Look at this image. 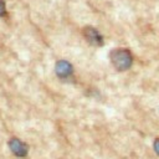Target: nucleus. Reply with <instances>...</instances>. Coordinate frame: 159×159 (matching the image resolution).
<instances>
[{
    "label": "nucleus",
    "instance_id": "nucleus-2",
    "mask_svg": "<svg viewBox=\"0 0 159 159\" xmlns=\"http://www.w3.org/2000/svg\"><path fill=\"white\" fill-rule=\"evenodd\" d=\"M7 148L11 152V154L19 159H25L29 155V150H30L29 144L15 135L7 139Z\"/></svg>",
    "mask_w": 159,
    "mask_h": 159
},
{
    "label": "nucleus",
    "instance_id": "nucleus-3",
    "mask_svg": "<svg viewBox=\"0 0 159 159\" xmlns=\"http://www.w3.org/2000/svg\"><path fill=\"white\" fill-rule=\"evenodd\" d=\"M82 36L83 39L86 40V42L91 46H94V47H99V46H103L104 43V40H103V36L101 35V32L93 27V26H84L82 29Z\"/></svg>",
    "mask_w": 159,
    "mask_h": 159
},
{
    "label": "nucleus",
    "instance_id": "nucleus-6",
    "mask_svg": "<svg viewBox=\"0 0 159 159\" xmlns=\"http://www.w3.org/2000/svg\"><path fill=\"white\" fill-rule=\"evenodd\" d=\"M153 148H154V152L157 153V155H159V138H157L153 143Z\"/></svg>",
    "mask_w": 159,
    "mask_h": 159
},
{
    "label": "nucleus",
    "instance_id": "nucleus-1",
    "mask_svg": "<svg viewBox=\"0 0 159 159\" xmlns=\"http://www.w3.org/2000/svg\"><path fill=\"white\" fill-rule=\"evenodd\" d=\"M109 61L117 71L124 72L130 68L133 63V55L125 47H116L109 52Z\"/></svg>",
    "mask_w": 159,
    "mask_h": 159
},
{
    "label": "nucleus",
    "instance_id": "nucleus-4",
    "mask_svg": "<svg viewBox=\"0 0 159 159\" xmlns=\"http://www.w3.org/2000/svg\"><path fill=\"white\" fill-rule=\"evenodd\" d=\"M55 73L58 78L66 80L73 73V66L66 60H58L55 65Z\"/></svg>",
    "mask_w": 159,
    "mask_h": 159
},
{
    "label": "nucleus",
    "instance_id": "nucleus-5",
    "mask_svg": "<svg viewBox=\"0 0 159 159\" xmlns=\"http://www.w3.org/2000/svg\"><path fill=\"white\" fill-rule=\"evenodd\" d=\"M6 4L4 0H0V17H4L6 16Z\"/></svg>",
    "mask_w": 159,
    "mask_h": 159
}]
</instances>
